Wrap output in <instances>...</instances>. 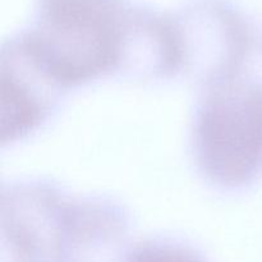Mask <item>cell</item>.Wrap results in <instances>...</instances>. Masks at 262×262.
Wrapping results in <instances>:
<instances>
[{"label":"cell","mask_w":262,"mask_h":262,"mask_svg":"<svg viewBox=\"0 0 262 262\" xmlns=\"http://www.w3.org/2000/svg\"><path fill=\"white\" fill-rule=\"evenodd\" d=\"M37 20L23 35L58 83L87 81L119 61L123 0H36Z\"/></svg>","instance_id":"obj_1"},{"label":"cell","mask_w":262,"mask_h":262,"mask_svg":"<svg viewBox=\"0 0 262 262\" xmlns=\"http://www.w3.org/2000/svg\"><path fill=\"white\" fill-rule=\"evenodd\" d=\"M196 147L202 169L214 181L238 186L255 178L262 169V87L217 86L200 112Z\"/></svg>","instance_id":"obj_2"},{"label":"cell","mask_w":262,"mask_h":262,"mask_svg":"<svg viewBox=\"0 0 262 262\" xmlns=\"http://www.w3.org/2000/svg\"><path fill=\"white\" fill-rule=\"evenodd\" d=\"M170 20L179 61L186 54L215 55L223 73L247 50V23L229 0H189Z\"/></svg>","instance_id":"obj_3"},{"label":"cell","mask_w":262,"mask_h":262,"mask_svg":"<svg viewBox=\"0 0 262 262\" xmlns=\"http://www.w3.org/2000/svg\"><path fill=\"white\" fill-rule=\"evenodd\" d=\"M3 59V141L14 140L42 118L46 86L58 83L23 37L9 43Z\"/></svg>","instance_id":"obj_4"}]
</instances>
